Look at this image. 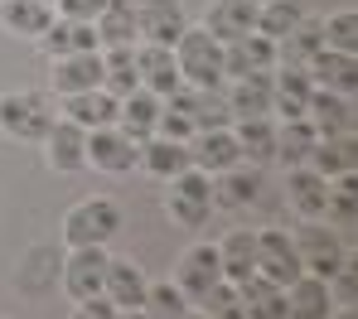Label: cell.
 Instances as JSON below:
<instances>
[{
	"instance_id": "obj_1",
	"label": "cell",
	"mask_w": 358,
	"mask_h": 319,
	"mask_svg": "<svg viewBox=\"0 0 358 319\" xmlns=\"http://www.w3.org/2000/svg\"><path fill=\"white\" fill-rule=\"evenodd\" d=\"M175 68L179 77H184V87H208V92H218L223 87V44L208 34V29H184L175 39Z\"/></svg>"
},
{
	"instance_id": "obj_2",
	"label": "cell",
	"mask_w": 358,
	"mask_h": 319,
	"mask_svg": "<svg viewBox=\"0 0 358 319\" xmlns=\"http://www.w3.org/2000/svg\"><path fill=\"white\" fill-rule=\"evenodd\" d=\"M121 228V208L112 198H83L63 218V242L68 247H107Z\"/></svg>"
},
{
	"instance_id": "obj_3",
	"label": "cell",
	"mask_w": 358,
	"mask_h": 319,
	"mask_svg": "<svg viewBox=\"0 0 358 319\" xmlns=\"http://www.w3.org/2000/svg\"><path fill=\"white\" fill-rule=\"evenodd\" d=\"M296 256H300V271L305 276H320V281H329L349 256H344V242H339V228H329V223H320V218H305L296 228Z\"/></svg>"
},
{
	"instance_id": "obj_4",
	"label": "cell",
	"mask_w": 358,
	"mask_h": 319,
	"mask_svg": "<svg viewBox=\"0 0 358 319\" xmlns=\"http://www.w3.org/2000/svg\"><path fill=\"white\" fill-rule=\"evenodd\" d=\"M54 121H59V112L39 92H5L0 97V131L10 140H44Z\"/></svg>"
},
{
	"instance_id": "obj_5",
	"label": "cell",
	"mask_w": 358,
	"mask_h": 319,
	"mask_svg": "<svg viewBox=\"0 0 358 319\" xmlns=\"http://www.w3.org/2000/svg\"><path fill=\"white\" fill-rule=\"evenodd\" d=\"M213 213V175L203 170H179L175 175V193H170V218L179 228H203Z\"/></svg>"
},
{
	"instance_id": "obj_6",
	"label": "cell",
	"mask_w": 358,
	"mask_h": 319,
	"mask_svg": "<svg viewBox=\"0 0 358 319\" xmlns=\"http://www.w3.org/2000/svg\"><path fill=\"white\" fill-rule=\"evenodd\" d=\"M131 10H136V34L145 44L175 49V39L189 29V15H184L179 0H131Z\"/></svg>"
},
{
	"instance_id": "obj_7",
	"label": "cell",
	"mask_w": 358,
	"mask_h": 319,
	"mask_svg": "<svg viewBox=\"0 0 358 319\" xmlns=\"http://www.w3.org/2000/svg\"><path fill=\"white\" fill-rule=\"evenodd\" d=\"M136 160H141V145L121 126L87 131V165H97L102 175H126V170H136Z\"/></svg>"
},
{
	"instance_id": "obj_8",
	"label": "cell",
	"mask_w": 358,
	"mask_h": 319,
	"mask_svg": "<svg viewBox=\"0 0 358 319\" xmlns=\"http://www.w3.org/2000/svg\"><path fill=\"white\" fill-rule=\"evenodd\" d=\"M189 165H194V170H203V175H223V170L242 165L238 135H233L228 126H218V131H194V135H189Z\"/></svg>"
},
{
	"instance_id": "obj_9",
	"label": "cell",
	"mask_w": 358,
	"mask_h": 319,
	"mask_svg": "<svg viewBox=\"0 0 358 319\" xmlns=\"http://www.w3.org/2000/svg\"><path fill=\"white\" fill-rule=\"evenodd\" d=\"M107 247H73L63 261V290L73 300H92L102 295V276H107Z\"/></svg>"
},
{
	"instance_id": "obj_10",
	"label": "cell",
	"mask_w": 358,
	"mask_h": 319,
	"mask_svg": "<svg viewBox=\"0 0 358 319\" xmlns=\"http://www.w3.org/2000/svg\"><path fill=\"white\" fill-rule=\"evenodd\" d=\"M257 276H266V281H276V285H291L300 276V256H296L291 232H281V228L257 232Z\"/></svg>"
},
{
	"instance_id": "obj_11",
	"label": "cell",
	"mask_w": 358,
	"mask_h": 319,
	"mask_svg": "<svg viewBox=\"0 0 358 319\" xmlns=\"http://www.w3.org/2000/svg\"><path fill=\"white\" fill-rule=\"evenodd\" d=\"M165 102H170L175 112H184L194 131H218V126H228V121H233L228 97H223V92H208V87H179V92L165 97Z\"/></svg>"
},
{
	"instance_id": "obj_12",
	"label": "cell",
	"mask_w": 358,
	"mask_h": 319,
	"mask_svg": "<svg viewBox=\"0 0 358 319\" xmlns=\"http://www.w3.org/2000/svg\"><path fill=\"white\" fill-rule=\"evenodd\" d=\"M136 77L155 97H170V92L184 87V77H179V68H175V49H165V44H141L136 49Z\"/></svg>"
},
{
	"instance_id": "obj_13",
	"label": "cell",
	"mask_w": 358,
	"mask_h": 319,
	"mask_svg": "<svg viewBox=\"0 0 358 319\" xmlns=\"http://www.w3.org/2000/svg\"><path fill=\"white\" fill-rule=\"evenodd\" d=\"M305 121L315 126V135H354V102L344 92H324L315 87L310 92V107H305Z\"/></svg>"
},
{
	"instance_id": "obj_14",
	"label": "cell",
	"mask_w": 358,
	"mask_h": 319,
	"mask_svg": "<svg viewBox=\"0 0 358 319\" xmlns=\"http://www.w3.org/2000/svg\"><path fill=\"white\" fill-rule=\"evenodd\" d=\"M276 68V44L266 34H242L233 44H223V73L228 77H247V73H271Z\"/></svg>"
},
{
	"instance_id": "obj_15",
	"label": "cell",
	"mask_w": 358,
	"mask_h": 319,
	"mask_svg": "<svg viewBox=\"0 0 358 319\" xmlns=\"http://www.w3.org/2000/svg\"><path fill=\"white\" fill-rule=\"evenodd\" d=\"M223 281V266H218V247H194V252H184L179 261V290H184V300L189 305H199L213 285Z\"/></svg>"
},
{
	"instance_id": "obj_16",
	"label": "cell",
	"mask_w": 358,
	"mask_h": 319,
	"mask_svg": "<svg viewBox=\"0 0 358 319\" xmlns=\"http://www.w3.org/2000/svg\"><path fill=\"white\" fill-rule=\"evenodd\" d=\"M49 165L59 170V175H78V170H87V131L78 126V121H54L49 126Z\"/></svg>"
},
{
	"instance_id": "obj_17",
	"label": "cell",
	"mask_w": 358,
	"mask_h": 319,
	"mask_svg": "<svg viewBox=\"0 0 358 319\" xmlns=\"http://www.w3.org/2000/svg\"><path fill=\"white\" fill-rule=\"evenodd\" d=\"M117 107H121V97H112L107 87H87V92H68V97H63L68 121H78L83 131L117 126Z\"/></svg>"
},
{
	"instance_id": "obj_18",
	"label": "cell",
	"mask_w": 358,
	"mask_h": 319,
	"mask_svg": "<svg viewBox=\"0 0 358 319\" xmlns=\"http://www.w3.org/2000/svg\"><path fill=\"white\" fill-rule=\"evenodd\" d=\"M203 29H208L218 44H233L242 34H252V29H257V0H213Z\"/></svg>"
},
{
	"instance_id": "obj_19",
	"label": "cell",
	"mask_w": 358,
	"mask_h": 319,
	"mask_svg": "<svg viewBox=\"0 0 358 319\" xmlns=\"http://www.w3.org/2000/svg\"><path fill=\"white\" fill-rule=\"evenodd\" d=\"M305 73H310V82L324 87V92H344V97H354V87H358V59H354V54L320 49V54L305 64Z\"/></svg>"
},
{
	"instance_id": "obj_20",
	"label": "cell",
	"mask_w": 358,
	"mask_h": 319,
	"mask_svg": "<svg viewBox=\"0 0 358 319\" xmlns=\"http://www.w3.org/2000/svg\"><path fill=\"white\" fill-rule=\"evenodd\" d=\"M145 290H150V281H145V271H141L136 261H107L102 295H107L117 310H141V305H145Z\"/></svg>"
},
{
	"instance_id": "obj_21",
	"label": "cell",
	"mask_w": 358,
	"mask_h": 319,
	"mask_svg": "<svg viewBox=\"0 0 358 319\" xmlns=\"http://www.w3.org/2000/svg\"><path fill=\"white\" fill-rule=\"evenodd\" d=\"M160 107H165V97H155V92H145V87H136V92H126L117 107V126L141 145V140H150L155 135V121H160Z\"/></svg>"
},
{
	"instance_id": "obj_22",
	"label": "cell",
	"mask_w": 358,
	"mask_h": 319,
	"mask_svg": "<svg viewBox=\"0 0 358 319\" xmlns=\"http://www.w3.org/2000/svg\"><path fill=\"white\" fill-rule=\"evenodd\" d=\"M87 87H102V49L92 54H63L54 59V92H87Z\"/></svg>"
},
{
	"instance_id": "obj_23",
	"label": "cell",
	"mask_w": 358,
	"mask_h": 319,
	"mask_svg": "<svg viewBox=\"0 0 358 319\" xmlns=\"http://www.w3.org/2000/svg\"><path fill=\"white\" fill-rule=\"evenodd\" d=\"M334 315V300H329V285L320 276H305L286 285V319H329Z\"/></svg>"
},
{
	"instance_id": "obj_24",
	"label": "cell",
	"mask_w": 358,
	"mask_h": 319,
	"mask_svg": "<svg viewBox=\"0 0 358 319\" xmlns=\"http://www.w3.org/2000/svg\"><path fill=\"white\" fill-rule=\"evenodd\" d=\"M310 92H315V82H310L305 68H281V73H271V112H281L286 121L305 117Z\"/></svg>"
},
{
	"instance_id": "obj_25",
	"label": "cell",
	"mask_w": 358,
	"mask_h": 319,
	"mask_svg": "<svg viewBox=\"0 0 358 319\" xmlns=\"http://www.w3.org/2000/svg\"><path fill=\"white\" fill-rule=\"evenodd\" d=\"M39 39H44L49 59H63V54H92V49H97V29H92V20H68V15H59Z\"/></svg>"
},
{
	"instance_id": "obj_26",
	"label": "cell",
	"mask_w": 358,
	"mask_h": 319,
	"mask_svg": "<svg viewBox=\"0 0 358 319\" xmlns=\"http://www.w3.org/2000/svg\"><path fill=\"white\" fill-rule=\"evenodd\" d=\"M228 112H233V121H247V117H271V73H247V77H233Z\"/></svg>"
},
{
	"instance_id": "obj_27",
	"label": "cell",
	"mask_w": 358,
	"mask_h": 319,
	"mask_svg": "<svg viewBox=\"0 0 358 319\" xmlns=\"http://www.w3.org/2000/svg\"><path fill=\"white\" fill-rule=\"evenodd\" d=\"M97 29V49H131L136 44V10L131 0H107L92 20Z\"/></svg>"
},
{
	"instance_id": "obj_28",
	"label": "cell",
	"mask_w": 358,
	"mask_h": 319,
	"mask_svg": "<svg viewBox=\"0 0 358 319\" xmlns=\"http://www.w3.org/2000/svg\"><path fill=\"white\" fill-rule=\"evenodd\" d=\"M145 175L155 179H175L179 170H189V140H165V135H150L141 140V160H136Z\"/></svg>"
},
{
	"instance_id": "obj_29",
	"label": "cell",
	"mask_w": 358,
	"mask_h": 319,
	"mask_svg": "<svg viewBox=\"0 0 358 319\" xmlns=\"http://www.w3.org/2000/svg\"><path fill=\"white\" fill-rule=\"evenodd\" d=\"M218 266H223V281L242 285L257 276V232H228L218 242Z\"/></svg>"
},
{
	"instance_id": "obj_30",
	"label": "cell",
	"mask_w": 358,
	"mask_h": 319,
	"mask_svg": "<svg viewBox=\"0 0 358 319\" xmlns=\"http://www.w3.org/2000/svg\"><path fill=\"white\" fill-rule=\"evenodd\" d=\"M320 49H324V29H320V20H310V15H305L291 34H281V39H276V64H281V68H305Z\"/></svg>"
},
{
	"instance_id": "obj_31",
	"label": "cell",
	"mask_w": 358,
	"mask_h": 319,
	"mask_svg": "<svg viewBox=\"0 0 358 319\" xmlns=\"http://www.w3.org/2000/svg\"><path fill=\"white\" fill-rule=\"evenodd\" d=\"M238 295H242V315L247 319H286V285H276L266 276L242 281Z\"/></svg>"
},
{
	"instance_id": "obj_32",
	"label": "cell",
	"mask_w": 358,
	"mask_h": 319,
	"mask_svg": "<svg viewBox=\"0 0 358 319\" xmlns=\"http://www.w3.org/2000/svg\"><path fill=\"white\" fill-rule=\"evenodd\" d=\"M310 170H320L324 179L354 175V170H358V145H354V135H324V140H315V150H310Z\"/></svg>"
},
{
	"instance_id": "obj_33",
	"label": "cell",
	"mask_w": 358,
	"mask_h": 319,
	"mask_svg": "<svg viewBox=\"0 0 358 319\" xmlns=\"http://www.w3.org/2000/svg\"><path fill=\"white\" fill-rule=\"evenodd\" d=\"M0 20L20 39H39L54 24V5H44V0H0Z\"/></svg>"
},
{
	"instance_id": "obj_34",
	"label": "cell",
	"mask_w": 358,
	"mask_h": 319,
	"mask_svg": "<svg viewBox=\"0 0 358 319\" xmlns=\"http://www.w3.org/2000/svg\"><path fill=\"white\" fill-rule=\"evenodd\" d=\"M291 203H296L300 218H324V203H329V179L310 165L291 170Z\"/></svg>"
},
{
	"instance_id": "obj_35",
	"label": "cell",
	"mask_w": 358,
	"mask_h": 319,
	"mask_svg": "<svg viewBox=\"0 0 358 319\" xmlns=\"http://www.w3.org/2000/svg\"><path fill=\"white\" fill-rule=\"evenodd\" d=\"M233 135L242 145V160H252V165L276 160V126H271V117H247Z\"/></svg>"
},
{
	"instance_id": "obj_36",
	"label": "cell",
	"mask_w": 358,
	"mask_h": 319,
	"mask_svg": "<svg viewBox=\"0 0 358 319\" xmlns=\"http://www.w3.org/2000/svg\"><path fill=\"white\" fill-rule=\"evenodd\" d=\"M257 189H262V179H257V170H223L218 179H213V203L218 208H247L252 198H257Z\"/></svg>"
},
{
	"instance_id": "obj_37",
	"label": "cell",
	"mask_w": 358,
	"mask_h": 319,
	"mask_svg": "<svg viewBox=\"0 0 358 319\" xmlns=\"http://www.w3.org/2000/svg\"><path fill=\"white\" fill-rule=\"evenodd\" d=\"M300 20H305L300 0H257V34H266L271 44H276L281 34H291Z\"/></svg>"
},
{
	"instance_id": "obj_38",
	"label": "cell",
	"mask_w": 358,
	"mask_h": 319,
	"mask_svg": "<svg viewBox=\"0 0 358 319\" xmlns=\"http://www.w3.org/2000/svg\"><path fill=\"white\" fill-rule=\"evenodd\" d=\"M102 87L112 97H126V92L141 87V77H136V49H107L102 54Z\"/></svg>"
},
{
	"instance_id": "obj_39",
	"label": "cell",
	"mask_w": 358,
	"mask_h": 319,
	"mask_svg": "<svg viewBox=\"0 0 358 319\" xmlns=\"http://www.w3.org/2000/svg\"><path fill=\"white\" fill-rule=\"evenodd\" d=\"M315 126L305 121V117H296V121H286V131H276V155L296 170V165H310V150H315Z\"/></svg>"
},
{
	"instance_id": "obj_40",
	"label": "cell",
	"mask_w": 358,
	"mask_h": 319,
	"mask_svg": "<svg viewBox=\"0 0 358 319\" xmlns=\"http://www.w3.org/2000/svg\"><path fill=\"white\" fill-rule=\"evenodd\" d=\"M189 300H184V290H179L175 281H165V285H150L145 290V305H141V315L145 319H189Z\"/></svg>"
},
{
	"instance_id": "obj_41",
	"label": "cell",
	"mask_w": 358,
	"mask_h": 319,
	"mask_svg": "<svg viewBox=\"0 0 358 319\" xmlns=\"http://www.w3.org/2000/svg\"><path fill=\"white\" fill-rule=\"evenodd\" d=\"M320 29H324V49H334V54H358V15L354 10H339V15H329V20H320Z\"/></svg>"
},
{
	"instance_id": "obj_42",
	"label": "cell",
	"mask_w": 358,
	"mask_h": 319,
	"mask_svg": "<svg viewBox=\"0 0 358 319\" xmlns=\"http://www.w3.org/2000/svg\"><path fill=\"white\" fill-rule=\"evenodd\" d=\"M199 310L208 319H247L242 315V295H238V285H228V281H218L203 300H199Z\"/></svg>"
},
{
	"instance_id": "obj_43",
	"label": "cell",
	"mask_w": 358,
	"mask_h": 319,
	"mask_svg": "<svg viewBox=\"0 0 358 319\" xmlns=\"http://www.w3.org/2000/svg\"><path fill=\"white\" fill-rule=\"evenodd\" d=\"M324 285H329V300H334V305H354V295H358V276H354V266H349V261H344V266H339V271H334V276H329Z\"/></svg>"
},
{
	"instance_id": "obj_44",
	"label": "cell",
	"mask_w": 358,
	"mask_h": 319,
	"mask_svg": "<svg viewBox=\"0 0 358 319\" xmlns=\"http://www.w3.org/2000/svg\"><path fill=\"white\" fill-rule=\"evenodd\" d=\"M117 315V305L107 300V295H92V300H78V310H73V319H112Z\"/></svg>"
},
{
	"instance_id": "obj_45",
	"label": "cell",
	"mask_w": 358,
	"mask_h": 319,
	"mask_svg": "<svg viewBox=\"0 0 358 319\" xmlns=\"http://www.w3.org/2000/svg\"><path fill=\"white\" fill-rule=\"evenodd\" d=\"M102 5H107V0H59V10L68 20H97Z\"/></svg>"
},
{
	"instance_id": "obj_46",
	"label": "cell",
	"mask_w": 358,
	"mask_h": 319,
	"mask_svg": "<svg viewBox=\"0 0 358 319\" xmlns=\"http://www.w3.org/2000/svg\"><path fill=\"white\" fill-rule=\"evenodd\" d=\"M329 319H358V315H354V305H334V315H329Z\"/></svg>"
},
{
	"instance_id": "obj_47",
	"label": "cell",
	"mask_w": 358,
	"mask_h": 319,
	"mask_svg": "<svg viewBox=\"0 0 358 319\" xmlns=\"http://www.w3.org/2000/svg\"><path fill=\"white\" fill-rule=\"evenodd\" d=\"M112 319H145V315H141V310H117Z\"/></svg>"
},
{
	"instance_id": "obj_48",
	"label": "cell",
	"mask_w": 358,
	"mask_h": 319,
	"mask_svg": "<svg viewBox=\"0 0 358 319\" xmlns=\"http://www.w3.org/2000/svg\"><path fill=\"white\" fill-rule=\"evenodd\" d=\"M189 319H208V315H203V310H189Z\"/></svg>"
},
{
	"instance_id": "obj_49",
	"label": "cell",
	"mask_w": 358,
	"mask_h": 319,
	"mask_svg": "<svg viewBox=\"0 0 358 319\" xmlns=\"http://www.w3.org/2000/svg\"><path fill=\"white\" fill-rule=\"evenodd\" d=\"M44 5H59V0H44Z\"/></svg>"
}]
</instances>
